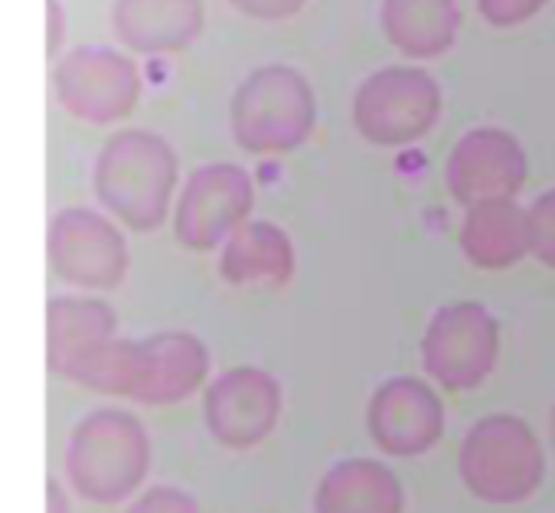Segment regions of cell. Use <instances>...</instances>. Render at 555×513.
<instances>
[{
    "label": "cell",
    "mask_w": 555,
    "mask_h": 513,
    "mask_svg": "<svg viewBox=\"0 0 555 513\" xmlns=\"http://www.w3.org/2000/svg\"><path fill=\"white\" fill-rule=\"evenodd\" d=\"M295 275V248L268 222L235 232L222 255V279L235 288H282Z\"/></svg>",
    "instance_id": "15"
},
{
    "label": "cell",
    "mask_w": 555,
    "mask_h": 513,
    "mask_svg": "<svg viewBox=\"0 0 555 513\" xmlns=\"http://www.w3.org/2000/svg\"><path fill=\"white\" fill-rule=\"evenodd\" d=\"M66 471L79 497L118 503L144 484L151 471V438L131 412L95 409L69 438Z\"/></svg>",
    "instance_id": "3"
},
{
    "label": "cell",
    "mask_w": 555,
    "mask_h": 513,
    "mask_svg": "<svg viewBox=\"0 0 555 513\" xmlns=\"http://www.w3.org/2000/svg\"><path fill=\"white\" fill-rule=\"evenodd\" d=\"M209 373V350L196 334L160 331L138 341L105 344L73 380L108 396L167 406L193 396Z\"/></svg>",
    "instance_id": "1"
},
{
    "label": "cell",
    "mask_w": 555,
    "mask_h": 513,
    "mask_svg": "<svg viewBox=\"0 0 555 513\" xmlns=\"http://www.w3.org/2000/svg\"><path fill=\"white\" fill-rule=\"evenodd\" d=\"M461 252L480 272H503L519 266L529 255L526 209H519L513 200L467 206L461 226Z\"/></svg>",
    "instance_id": "11"
},
{
    "label": "cell",
    "mask_w": 555,
    "mask_h": 513,
    "mask_svg": "<svg viewBox=\"0 0 555 513\" xmlns=\"http://www.w3.org/2000/svg\"><path fill=\"white\" fill-rule=\"evenodd\" d=\"M248 209V187L238 170H209L193 180L180 206V242L193 248L216 245Z\"/></svg>",
    "instance_id": "12"
},
{
    "label": "cell",
    "mask_w": 555,
    "mask_h": 513,
    "mask_svg": "<svg viewBox=\"0 0 555 513\" xmlns=\"http://www.w3.org/2000/svg\"><path fill=\"white\" fill-rule=\"evenodd\" d=\"M47 513H73V506H69V497H66V490L56 484V480H50L47 484Z\"/></svg>",
    "instance_id": "18"
},
{
    "label": "cell",
    "mask_w": 555,
    "mask_h": 513,
    "mask_svg": "<svg viewBox=\"0 0 555 513\" xmlns=\"http://www.w3.org/2000/svg\"><path fill=\"white\" fill-rule=\"evenodd\" d=\"M422 370L435 389L474 393L500 360V321L480 302H451L431 315L422 334Z\"/></svg>",
    "instance_id": "4"
},
{
    "label": "cell",
    "mask_w": 555,
    "mask_h": 513,
    "mask_svg": "<svg viewBox=\"0 0 555 513\" xmlns=\"http://www.w3.org/2000/svg\"><path fill=\"white\" fill-rule=\"evenodd\" d=\"M441 393L422 376H392L366 402L370 441L389 458H422L444 438Z\"/></svg>",
    "instance_id": "5"
},
{
    "label": "cell",
    "mask_w": 555,
    "mask_h": 513,
    "mask_svg": "<svg viewBox=\"0 0 555 513\" xmlns=\"http://www.w3.org/2000/svg\"><path fill=\"white\" fill-rule=\"evenodd\" d=\"M526 239L535 259L555 272V190L542 193L526 209Z\"/></svg>",
    "instance_id": "16"
},
{
    "label": "cell",
    "mask_w": 555,
    "mask_h": 513,
    "mask_svg": "<svg viewBox=\"0 0 555 513\" xmlns=\"http://www.w3.org/2000/svg\"><path fill=\"white\" fill-rule=\"evenodd\" d=\"M128 513H203V510L180 487H151L131 503Z\"/></svg>",
    "instance_id": "17"
},
{
    "label": "cell",
    "mask_w": 555,
    "mask_h": 513,
    "mask_svg": "<svg viewBox=\"0 0 555 513\" xmlns=\"http://www.w3.org/2000/svg\"><path fill=\"white\" fill-rule=\"evenodd\" d=\"M360 128L376 144H409L422 138L438 118V92L418 76V82H396L370 92L360 102Z\"/></svg>",
    "instance_id": "13"
},
{
    "label": "cell",
    "mask_w": 555,
    "mask_h": 513,
    "mask_svg": "<svg viewBox=\"0 0 555 513\" xmlns=\"http://www.w3.org/2000/svg\"><path fill=\"white\" fill-rule=\"evenodd\" d=\"M548 441H552V451H555V402H552V412H548Z\"/></svg>",
    "instance_id": "19"
},
{
    "label": "cell",
    "mask_w": 555,
    "mask_h": 513,
    "mask_svg": "<svg viewBox=\"0 0 555 513\" xmlns=\"http://www.w3.org/2000/svg\"><path fill=\"white\" fill-rule=\"evenodd\" d=\"M118 318L102 298H53L47 308V360L60 376H76L105 344L115 341Z\"/></svg>",
    "instance_id": "9"
},
{
    "label": "cell",
    "mask_w": 555,
    "mask_h": 513,
    "mask_svg": "<svg viewBox=\"0 0 555 513\" xmlns=\"http://www.w3.org/2000/svg\"><path fill=\"white\" fill-rule=\"evenodd\" d=\"M314 513H405V487L376 458H344L321 477Z\"/></svg>",
    "instance_id": "10"
},
{
    "label": "cell",
    "mask_w": 555,
    "mask_h": 513,
    "mask_svg": "<svg viewBox=\"0 0 555 513\" xmlns=\"http://www.w3.org/2000/svg\"><path fill=\"white\" fill-rule=\"evenodd\" d=\"M50 259L60 279L79 288H118L128 272V252L121 235L86 213H69L56 222L50 239Z\"/></svg>",
    "instance_id": "7"
},
{
    "label": "cell",
    "mask_w": 555,
    "mask_h": 513,
    "mask_svg": "<svg viewBox=\"0 0 555 513\" xmlns=\"http://www.w3.org/2000/svg\"><path fill=\"white\" fill-rule=\"evenodd\" d=\"M526 180V157L503 131H470L448 161V190L464 206L513 200Z\"/></svg>",
    "instance_id": "8"
},
{
    "label": "cell",
    "mask_w": 555,
    "mask_h": 513,
    "mask_svg": "<svg viewBox=\"0 0 555 513\" xmlns=\"http://www.w3.org/2000/svg\"><path fill=\"white\" fill-rule=\"evenodd\" d=\"M457 477L467 493L483 503H522L545 480L542 441L532 425L513 412L483 415L461 438Z\"/></svg>",
    "instance_id": "2"
},
{
    "label": "cell",
    "mask_w": 555,
    "mask_h": 513,
    "mask_svg": "<svg viewBox=\"0 0 555 513\" xmlns=\"http://www.w3.org/2000/svg\"><path fill=\"white\" fill-rule=\"evenodd\" d=\"M125 161L112 164L108 180H102V196L134 226H154L164 216V200L170 190V167L157 148L118 151Z\"/></svg>",
    "instance_id": "14"
},
{
    "label": "cell",
    "mask_w": 555,
    "mask_h": 513,
    "mask_svg": "<svg viewBox=\"0 0 555 513\" xmlns=\"http://www.w3.org/2000/svg\"><path fill=\"white\" fill-rule=\"evenodd\" d=\"M282 386L261 367H235L222 373L203 396L209 435L232 448L248 451L261 445L282 419Z\"/></svg>",
    "instance_id": "6"
}]
</instances>
